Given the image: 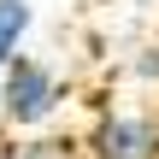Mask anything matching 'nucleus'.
I'll use <instances>...</instances> for the list:
<instances>
[{
  "label": "nucleus",
  "mask_w": 159,
  "mask_h": 159,
  "mask_svg": "<svg viewBox=\"0 0 159 159\" xmlns=\"http://www.w3.org/2000/svg\"><path fill=\"white\" fill-rule=\"evenodd\" d=\"M0 124L12 130V136H35V130H47L59 112H65V100H71V83L47 65V59H35V53H12L6 65H0Z\"/></svg>",
  "instance_id": "f257e3e1"
},
{
  "label": "nucleus",
  "mask_w": 159,
  "mask_h": 159,
  "mask_svg": "<svg viewBox=\"0 0 159 159\" xmlns=\"http://www.w3.org/2000/svg\"><path fill=\"white\" fill-rule=\"evenodd\" d=\"M77 148L83 159H159V112L153 106H100Z\"/></svg>",
  "instance_id": "f03ea898"
},
{
  "label": "nucleus",
  "mask_w": 159,
  "mask_h": 159,
  "mask_svg": "<svg viewBox=\"0 0 159 159\" xmlns=\"http://www.w3.org/2000/svg\"><path fill=\"white\" fill-rule=\"evenodd\" d=\"M77 153H83L77 142H65V136H47V130L0 142V159H77Z\"/></svg>",
  "instance_id": "7ed1b4c3"
},
{
  "label": "nucleus",
  "mask_w": 159,
  "mask_h": 159,
  "mask_svg": "<svg viewBox=\"0 0 159 159\" xmlns=\"http://www.w3.org/2000/svg\"><path fill=\"white\" fill-rule=\"evenodd\" d=\"M30 30H35V6L30 0H0V65L12 53H24Z\"/></svg>",
  "instance_id": "20e7f679"
},
{
  "label": "nucleus",
  "mask_w": 159,
  "mask_h": 159,
  "mask_svg": "<svg viewBox=\"0 0 159 159\" xmlns=\"http://www.w3.org/2000/svg\"><path fill=\"white\" fill-rule=\"evenodd\" d=\"M130 83H142V89L159 94V41H148V47L130 53Z\"/></svg>",
  "instance_id": "39448f33"
},
{
  "label": "nucleus",
  "mask_w": 159,
  "mask_h": 159,
  "mask_svg": "<svg viewBox=\"0 0 159 159\" xmlns=\"http://www.w3.org/2000/svg\"><path fill=\"white\" fill-rule=\"evenodd\" d=\"M0 89H6V83H0Z\"/></svg>",
  "instance_id": "423d86ee"
},
{
  "label": "nucleus",
  "mask_w": 159,
  "mask_h": 159,
  "mask_svg": "<svg viewBox=\"0 0 159 159\" xmlns=\"http://www.w3.org/2000/svg\"><path fill=\"white\" fill-rule=\"evenodd\" d=\"M77 159H83V153H77Z\"/></svg>",
  "instance_id": "0eeeda50"
}]
</instances>
